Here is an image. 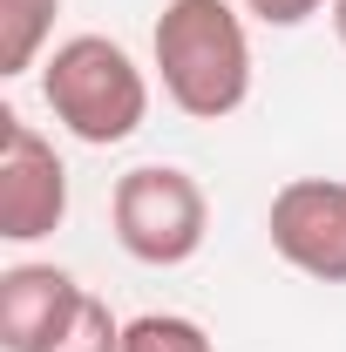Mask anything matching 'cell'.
Returning <instances> with one entry per match:
<instances>
[{
  "label": "cell",
  "mask_w": 346,
  "mask_h": 352,
  "mask_svg": "<svg viewBox=\"0 0 346 352\" xmlns=\"http://www.w3.org/2000/svg\"><path fill=\"white\" fill-rule=\"evenodd\" d=\"M150 54L163 102L190 122H224L252 102V34L231 0H163Z\"/></svg>",
  "instance_id": "1"
},
{
  "label": "cell",
  "mask_w": 346,
  "mask_h": 352,
  "mask_svg": "<svg viewBox=\"0 0 346 352\" xmlns=\"http://www.w3.org/2000/svg\"><path fill=\"white\" fill-rule=\"evenodd\" d=\"M41 102L61 129L88 149H116L150 116V75L109 34H68L41 61Z\"/></svg>",
  "instance_id": "2"
},
{
  "label": "cell",
  "mask_w": 346,
  "mask_h": 352,
  "mask_svg": "<svg viewBox=\"0 0 346 352\" xmlns=\"http://www.w3.org/2000/svg\"><path fill=\"white\" fill-rule=\"evenodd\" d=\"M109 230L116 244L130 251L136 264H156V271H176L204 251L211 237V197L204 183L176 163H143V170L116 176L109 190Z\"/></svg>",
  "instance_id": "3"
},
{
  "label": "cell",
  "mask_w": 346,
  "mask_h": 352,
  "mask_svg": "<svg viewBox=\"0 0 346 352\" xmlns=\"http://www.w3.org/2000/svg\"><path fill=\"white\" fill-rule=\"evenodd\" d=\"M61 217H68V163L34 122L7 109L0 116V237L41 244L61 230Z\"/></svg>",
  "instance_id": "4"
},
{
  "label": "cell",
  "mask_w": 346,
  "mask_h": 352,
  "mask_svg": "<svg viewBox=\"0 0 346 352\" xmlns=\"http://www.w3.org/2000/svg\"><path fill=\"white\" fill-rule=\"evenodd\" d=\"M272 251L292 264L299 278L346 285V183L340 176H292L272 190L265 210Z\"/></svg>",
  "instance_id": "5"
},
{
  "label": "cell",
  "mask_w": 346,
  "mask_h": 352,
  "mask_svg": "<svg viewBox=\"0 0 346 352\" xmlns=\"http://www.w3.org/2000/svg\"><path fill=\"white\" fill-rule=\"evenodd\" d=\"M88 285L61 264H7L0 271V352H54L75 325Z\"/></svg>",
  "instance_id": "6"
},
{
  "label": "cell",
  "mask_w": 346,
  "mask_h": 352,
  "mask_svg": "<svg viewBox=\"0 0 346 352\" xmlns=\"http://www.w3.org/2000/svg\"><path fill=\"white\" fill-rule=\"evenodd\" d=\"M61 0H0V75H28L48 61Z\"/></svg>",
  "instance_id": "7"
},
{
  "label": "cell",
  "mask_w": 346,
  "mask_h": 352,
  "mask_svg": "<svg viewBox=\"0 0 346 352\" xmlns=\"http://www.w3.org/2000/svg\"><path fill=\"white\" fill-rule=\"evenodd\" d=\"M123 352H211V332L190 311H143L123 325Z\"/></svg>",
  "instance_id": "8"
},
{
  "label": "cell",
  "mask_w": 346,
  "mask_h": 352,
  "mask_svg": "<svg viewBox=\"0 0 346 352\" xmlns=\"http://www.w3.org/2000/svg\"><path fill=\"white\" fill-rule=\"evenodd\" d=\"M123 325H130V318H116L109 298L88 292L82 311H75V325L61 332V346H54V352H123Z\"/></svg>",
  "instance_id": "9"
},
{
  "label": "cell",
  "mask_w": 346,
  "mask_h": 352,
  "mask_svg": "<svg viewBox=\"0 0 346 352\" xmlns=\"http://www.w3.org/2000/svg\"><path fill=\"white\" fill-rule=\"evenodd\" d=\"M252 21H265V28H305L312 14H326L333 0H238Z\"/></svg>",
  "instance_id": "10"
},
{
  "label": "cell",
  "mask_w": 346,
  "mask_h": 352,
  "mask_svg": "<svg viewBox=\"0 0 346 352\" xmlns=\"http://www.w3.org/2000/svg\"><path fill=\"white\" fill-rule=\"evenodd\" d=\"M326 14H333V34H340V47H346V0H333Z\"/></svg>",
  "instance_id": "11"
}]
</instances>
